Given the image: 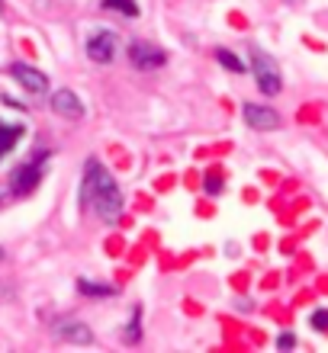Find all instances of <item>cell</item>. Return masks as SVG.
Listing matches in <instances>:
<instances>
[{
	"label": "cell",
	"mask_w": 328,
	"mask_h": 353,
	"mask_svg": "<svg viewBox=\"0 0 328 353\" xmlns=\"http://www.w3.org/2000/svg\"><path fill=\"white\" fill-rule=\"evenodd\" d=\"M81 205L84 209H94L104 222H119L122 215V193L116 180L106 174V168L97 158H90L84 164V183H81Z\"/></svg>",
	"instance_id": "obj_1"
},
{
	"label": "cell",
	"mask_w": 328,
	"mask_h": 353,
	"mask_svg": "<svg viewBox=\"0 0 328 353\" xmlns=\"http://www.w3.org/2000/svg\"><path fill=\"white\" fill-rule=\"evenodd\" d=\"M0 261H3V251H0Z\"/></svg>",
	"instance_id": "obj_20"
},
{
	"label": "cell",
	"mask_w": 328,
	"mask_h": 353,
	"mask_svg": "<svg viewBox=\"0 0 328 353\" xmlns=\"http://www.w3.org/2000/svg\"><path fill=\"white\" fill-rule=\"evenodd\" d=\"M119 55V36L113 29H100L87 39V58L97 61V65H110L113 58Z\"/></svg>",
	"instance_id": "obj_5"
},
{
	"label": "cell",
	"mask_w": 328,
	"mask_h": 353,
	"mask_svg": "<svg viewBox=\"0 0 328 353\" xmlns=\"http://www.w3.org/2000/svg\"><path fill=\"white\" fill-rule=\"evenodd\" d=\"M251 71H254V81H258V87H261L264 97L280 93V87H283L280 68H277V61L258 46H251Z\"/></svg>",
	"instance_id": "obj_3"
},
{
	"label": "cell",
	"mask_w": 328,
	"mask_h": 353,
	"mask_svg": "<svg viewBox=\"0 0 328 353\" xmlns=\"http://www.w3.org/2000/svg\"><path fill=\"white\" fill-rule=\"evenodd\" d=\"M104 7L113 13H122V17H139V3L135 0H104Z\"/></svg>",
	"instance_id": "obj_14"
},
{
	"label": "cell",
	"mask_w": 328,
	"mask_h": 353,
	"mask_svg": "<svg viewBox=\"0 0 328 353\" xmlns=\"http://www.w3.org/2000/svg\"><path fill=\"white\" fill-rule=\"evenodd\" d=\"M312 327L328 334V308H316V312H312Z\"/></svg>",
	"instance_id": "obj_16"
},
{
	"label": "cell",
	"mask_w": 328,
	"mask_h": 353,
	"mask_svg": "<svg viewBox=\"0 0 328 353\" xmlns=\"http://www.w3.org/2000/svg\"><path fill=\"white\" fill-rule=\"evenodd\" d=\"M283 3H302V0H283Z\"/></svg>",
	"instance_id": "obj_18"
},
{
	"label": "cell",
	"mask_w": 328,
	"mask_h": 353,
	"mask_svg": "<svg viewBox=\"0 0 328 353\" xmlns=\"http://www.w3.org/2000/svg\"><path fill=\"white\" fill-rule=\"evenodd\" d=\"M48 158H52V151L39 148L36 154L26 161V164H19V168L10 174V193H13V196H29V193H32V190L42 183V174H46Z\"/></svg>",
	"instance_id": "obj_2"
},
{
	"label": "cell",
	"mask_w": 328,
	"mask_h": 353,
	"mask_svg": "<svg viewBox=\"0 0 328 353\" xmlns=\"http://www.w3.org/2000/svg\"><path fill=\"white\" fill-rule=\"evenodd\" d=\"M55 334L61 337V341H68V344H77V347L94 344V331H90L84 321H58Z\"/></svg>",
	"instance_id": "obj_9"
},
{
	"label": "cell",
	"mask_w": 328,
	"mask_h": 353,
	"mask_svg": "<svg viewBox=\"0 0 328 353\" xmlns=\"http://www.w3.org/2000/svg\"><path fill=\"white\" fill-rule=\"evenodd\" d=\"M129 61L139 71H158V68L168 65V52L161 46H155V42H132L129 46Z\"/></svg>",
	"instance_id": "obj_4"
},
{
	"label": "cell",
	"mask_w": 328,
	"mask_h": 353,
	"mask_svg": "<svg viewBox=\"0 0 328 353\" xmlns=\"http://www.w3.org/2000/svg\"><path fill=\"white\" fill-rule=\"evenodd\" d=\"M52 110L65 119H84V103L75 90H55L52 93Z\"/></svg>",
	"instance_id": "obj_8"
},
{
	"label": "cell",
	"mask_w": 328,
	"mask_h": 353,
	"mask_svg": "<svg viewBox=\"0 0 328 353\" xmlns=\"http://www.w3.org/2000/svg\"><path fill=\"white\" fill-rule=\"evenodd\" d=\"M122 341H126V344H139L142 341V305L132 308L129 325L122 327Z\"/></svg>",
	"instance_id": "obj_11"
},
{
	"label": "cell",
	"mask_w": 328,
	"mask_h": 353,
	"mask_svg": "<svg viewBox=\"0 0 328 353\" xmlns=\"http://www.w3.org/2000/svg\"><path fill=\"white\" fill-rule=\"evenodd\" d=\"M77 289L81 296H94V299H110L116 289L113 286H104V283H90V279H77Z\"/></svg>",
	"instance_id": "obj_12"
},
{
	"label": "cell",
	"mask_w": 328,
	"mask_h": 353,
	"mask_svg": "<svg viewBox=\"0 0 328 353\" xmlns=\"http://www.w3.org/2000/svg\"><path fill=\"white\" fill-rule=\"evenodd\" d=\"M277 347H280V350H293V347H296V337H293V334H280V337H277Z\"/></svg>",
	"instance_id": "obj_17"
},
{
	"label": "cell",
	"mask_w": 328,
	"mask_h": 353,
	"mask_svg": "<svg viewBox=\"0 0 328 353\" xmlns=\"http://www.w3.org/2000/svg\"><path fill=\"white\" fill-rule=\"evenodd\" d=\"M23 132H26L23 122H13V125H10V122H0V161L17 148V141L23 139Z\"/></svg>",
	"instance_id": "obj_10"
},
{
	"label": "cell",
	"mask_w": 328,
	"mask_h": 353,
	"mask_svg": "<svg viewBox=\"0 0 328 353\" xmlns=\"http://www.w3.org/2000/svg\"><path fill=\"white\" fill-rule=\"evenodd\" d=\"M216 61L225 68V71H232V74H244L242 58H238V55H232L229 48H216Z\"/></svg>",
	"instance_id": "obj_13"
},
{
	"label": "cell",
	"mask_w": 328,
	"mask_h": 353,
	"mask_svg": "<svg viewBox=\"0 0 328 353\" xmlns=\"http://www.w3.org/2000/svg\"><path fill=\"white\" fill-rule=\"evenodd\" d=\"M0 205H3V196H0Z\"/></svg>",
	"instance_id": "obj_19"
},
{
	"label": "cell",
	"mask_w": 328,
	"mask_h": 353,
	"mask_svg": "<svg viewBox=\"0 0 328 353\" xmlns=\"http://www.w3.org/2000/svg\"><path fill=\"white\" fill-rule=\"evenodd\" d=\"M244 122L251 125L254 132H273L280 129V112L271 110V106H261V103H244L242 106Z\"/></svg>",
	"instance_id": "obj_6"
},
{
	"label": "cell",
	"mask_w": 328,
	"mask_h": 353,
	"mask_svg": "<svg viewBox=\"0 0 328 353\" xmlns=\"http://www.w3.org/2000/svg\"><path fill=\"white\" fill-rule=\"evenodd\" d=\"M10 77L29 93H48V77L32 65H10Z\"/></svg>",
	"instance_id": "obj_7"
},
{
	"label": "cell",
	"mask_w": 328,
	"mask_h": 353,
	"mask_svg": "<svg viewBox=\"0 0 328 353\" xmlns=\"http://www.w3.org/2000/svg\"><path fill=\"white\" fill-rule=\"evenodd\" d=\"M203 190H206L209 196H219V193H222V174H219V170H209L206 180H203Z\"/></svg>",
	"instance_id": "obj_15"
}]
</instances>
